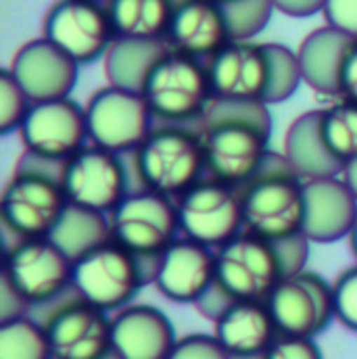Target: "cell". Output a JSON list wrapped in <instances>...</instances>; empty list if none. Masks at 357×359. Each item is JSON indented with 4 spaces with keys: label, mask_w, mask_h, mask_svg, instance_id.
I'll list each match as a JSON object with an SVG mask.
<instances>
[{
    "label": "cell",
    "mask_w": 357,
    "mask_h": 359,
    "mask_svg": "<svg viewBox=\"0 0 357 359\" xmlns=\"http://www.w3.org/2000/svg\"><path fill=\"white\" fill-rule=\"evenodd\" d=\"M207 178L243 186L269 155L271 115L266 102L217 98L198 121Z\"/></svg>",
    "instance_id": "cell-1"
},
{
    "label": "cell",
    "mask_w": 357,
    "mask_h": 359,
    "mask_svg": "<svg viewBox=\"0 0 357 359\" xmlns=\"http://www.w3.org/2000/svg\"><path fill=\"white\" fill-rule=\"evenodd\" d=\"M282 278L276 245L245 230L215 249V280L194 307L215 322L236 301H268Z\"/></svg>",
    "instance_id": "cell-2"
},
{
    "label": "cell",
    "mask_w": 357,
    "mask_h": 359,
    "mask_svg": "<svg viewBox=\"0 0 357 359\" xmlns=\"http://www.w3.org/2000/svg\"><path fill=\"white\" fill-rule=\"evenodd\" d=\"M121 155L128 165L130 192L151 190L178 198L207 176L196 126L155 123L138 149Z\"/></svg>",
    "instance_id": "cell-3"
},
{
    "label": "cell",
    "mask_w": 357,
    "mask_h": 359,
    "mask_svg": "<svg viewBox=\"0 0 357 359\" xmlns=\"http://www.w3.org/2000/svg\"><path fill=\"white\" fill-rule=\"evenodd\" d=\"M303 184L305 180L290 168L284 155L269 151L257 174L238 186L245 230L268 241L303 232Z\"/></svg>",
    "instance_id": "cell-4"
},
{
    "label": "cell",
    "mask_w": 357,
    "mask_h": 359,
    "mask_svg": "<svg viewBox=\"0 0 357 359\" xmlns=\"http://www.w3.org/2000/svg\"><path fill=\"white\" fill-rule=\"evenodd\" d=\"M159 259H142L109 241L74 262V286L90 305L119 311L134 303L140 288L155 278Z\"/></svg>",
    "instance_id": "cell-5"
},
{
    "label": "cell",
    "mask_w": 357,
    "mask_h": 359,
    "mask_svg": "<svg viewBox=\"0 0 357 359\" xmlns=\"http://www.w3.org/2000/svg\"><path fill=\"white\" fill-rule=\"evenodd\" d=\"M155 117V123L196 126L213 100L207 63L168 50L151 69L140 92Z\"/></svg>",
    "instance_id": "cell-6"
},
{
    "label": "cell",
    "mask_w": 357,
    "mask_h": 359,
    "mask_svg": "<svg viewBox=\"0 0 357 359\" xmlns=\"http://www.w3.org/2000/svg\"><path fill=\"white\" fill-rule=\"evenodd\" d=\"M29 316L46 328L53 359H100L113 349L111 318L84 301L76 286L32 307Z\"/></svg>",
    "instance_id": "cell-7"
},
{
    "label": "cell",
    "mask_w": 357,
    "mask_h": 359,
    "mask_svg": "<svg viewBox=\"0 0 357 359\" xmlns=\"http://www.w3.org/2000/svg\"><path fill=\"white\" fill-rule=\"evenodd\" d=\"M67 205L61 180L15 170L0 196V224L4 234H13L17 243L44 238L50 236Z\"/></svg>",
    "instance_id": "cell-8"
},
{
    "label": "cell",
    "mask_w": 357,
    "mask_h": 359,
    "mask_svg": "<svg viewBox=\"0 0 357 359\" xmlns=\"http://www.w3.org/2000/svg\"><path fill=\"white\" fill-rule=\"evenodd\" d=\"M109 222L113 241L142 259H159L180 232L176 198L151 190L130 192Z\"/></svg>",
    "instance_id": "cell-9"
},
{
    "label": "cell",
    "mask_w": 357,
    "mask_h": 359,
    "mask_svg": "<svg viewBox=\"0 0 357 359\" xmlns=\"http://www.w3.org/2000/svg\"><path fill=\"white\" fill-rule=\"evenodd\" d=\"M180 232L211 249L245 232L243 201L236 186L205 178L176 198Z\"/></svg>",
    "instance_id": "cell-10"
},
{
    "label": "cell",
    "mask_w": 357,
    "mask_h": 359,
    "mask_svg": "<svg viewBox=\"0 0 357 359\" xmlns=\"http://www.w3.org/2000/svg\"><path fill=\"white\" fill-rule=\"evenodd\" d=\"M84 109L90 144L115 153L138 149L155 128V117L147 98L134 90L109 84L96 90Z\"/></svg>",
    "instance_id": "cell-11"
},
{
    "label": "cell",
    "mask_w": 357,
    "mask_h": 359,
    "mask_svg": "<svg viewBox=\"0 0 357 359\" xmlns=\"http://www.w3.org/2000/svg\"><path fill=\"white\" fill-rule=\"evenodd\" d=\"M42 36L78 65L105 59L117 38L109 11L98 0H57L44 15Z\"/></svg>",
    "instance_id": "cell-12"
},
{
    "label": "cell",
    "mask_w": 357,
    "mask_h": 359,
    "mask_svg": "<svg viewBox=\"0 0 357 359\" xmlns=\"http://www.w3.org/2000/svg\"><path fill=\"white\" fill-rule=\"evenodd\" d=\"M266 303L278 334L316 339L335 320L332 284L307 269L282 278Z\"/></svg>",
    "instance_id": "cell-13"
},
{
    "label": "cell",
    "mask_w": 357,
    "mask_h": 359,
    "mask_svg": "<svg viewBox=\"0 0 357 359\" xmlns=\"http://www.w3.org/2000/svg\"><path fill=\"white\" fill-rule=\"evenodd\" d=\"M2 276L32 309L74 286V262L48 236L25 238L6 251Z\"/></svg>",
    "instance_id": "cell-14"
},
{
    "label": "cell",
    "mask_w": 357,
    "mask_h": 359,
    "mask_svg": "<svg viewBox=\"0 0 357 359\" xmlns=\"http://www.w3.org/2000/svg\"><path fill=\"white\" fill-rule=\"evenodd\" d=\"M63 188L69 203L111 213L130 194V176L123 155L96 144L84 147L69 157Z\"/></svg>",
    "instance_id": "cell-15"
},
{
    "label": "cell",
    "mask_w": 357,
    "mask_h": 359,
    "mask_svg": "<svg viewBox=\"0 0 357 359\" xmlns=\"http://www.w3.org/2000/svg\"><path fill=\"white\" fill-rule=\"evenodd\" d=\"M19 138L29 153L69 159L88 147L86 109L72 96L32 102L19 128Z\"/></svg>",
    "instance_id": "cell-16"
},
{
    "label": "cell",
    "mask_w": 357,
    "mask_h": 359,
    "mask_svg": "<svg viewBox=\"0 0 357 359\" xmlns=\"http://www.w3.org/2000/svg\"><path fill=\"white\" fill-rule=\"evenodd\" d=\"M207 72L213 96L266 102L269 88V55L266 44L253 40H230L211 59H207Z\"/></svg>",
    "instance_id": "cell-17"
},
{
    "label": "cell",
    "mask_w": 357,
    "mask_h": 359,
    "mask_svg": "<svg viewBox=\"0 0 357 359\" xmlns=\"http://www.w3.org/2000/svg\"><path fill=\"white\" fill-rule=\"evenodd\" d=\"M8 72L32 102L72 96L80 65L50 40L34 38L17 48Z\"/></svg>",
    "instance_id": "cell-18"
},
{
    "label": "cell",
    "mask_w": 357,
    "mask_h": 359,
    "mask_svg": "<svg viewBox=\"0 0 357 359\" xmlns=\"http://www.w3.org/2000/svg\"><path fill=\"white\" fill-rule=\"evenodd\" d=\"M215 280V249L188 236L176 238L157 262L153 284L174 303H196Z\"/></svg>",
    "instance_id": "cell-19"
},
{
    "label": "cell",
    "mask_w": 357,
    "mask_h": 359,
    "mask_svg": "<svg viewBox=\"0 0 357 359\" xmlns=\"http://www.w3.org/2000/svg\"><path fill=\"white\" fill-rule=\"evenodd\" d=\"M303 234L309 243H337L351 234L357 222V196L343 176L305 180Z\"/></svg>",
    "instance_id": "cell-20"
},
{
    "label": "cell",
    "mask_w": 357,
    "mask_h": 359,
    "mask_svg": "<svg viewBox=\"0 0 357 359\" xmlns=\"http://www.w3.org/2000/svg\"><path fill=\"white\" fill-rule=\"evenodd\" d=\"M113 351L121 359H168L178 337L172 320L153 305H128L111 318Z\"/></svg>",
    "instance_id": "cell-21"
},
{
    "label": "cell",
    "mask_w": 357,
    "mask_h": 359,
    "mask_svg": "<svg viewBox=\"0 0 357 359\" xmlns=\"http://www.w3.org/2000/svg\"><path fill=\"white\" fill-rule=\"evenodd\" d=\"M172 50L194 59H211L232 38L222 11L213 0H176L166 36Z\"/></svg>",
    "instance_id": "cell-22"
},
{
    "label": "cell",
    "mask_w": 357,
    "mask_h": 359,
    "mask_svg": "<svg viewBox=\"0 0 357 359\" xmlns=\"http://www.w3.org/2000/svg\"><path fill=\"white\" fill-rule=\"evenodd\" d=\"M213 324L215 339L232 359H262L278 337L266 301H236Z\"/></svg>",
    "instance_id": "cell-23"
},
{
    "label": "cell",
    "mask_w": 357,
    "mask_h": 359,
    "mask_svg": "<svg viewBox=\"0 0 357 359\" xmlns=\"http://www.w3.org/2000/svg\"><path fill=\"white\" fill-rule=\"evenodd\" d=\"M353 38L330 27L309 32L297 48L303 84L322 96L341 98V74Z\"/></svg>",
    "instance_id": "cell-24"
},
{
    "label": "cell",
    "mask_w": 357,
    "mask_h": 359,
    "mask_svg": "<svg viewBox=\"0 0 357 359\" xmlns=\"http://www.w3.org/2000/svg\"><path fill=\"white\" fill-rule=\"evenodd\" d=\"M290 168L303 180L341 176L345 165L330 153L320 128V109L305 111L284 134V153Z\"/></svg>",
    "instance_id": "cell-25"
},
{
    "label": "cell",
    "mask_w": 357,
    "mask_h": 359,
    "mask_svg": "<svg viewBox=\"0 0 357 359\" xmlns=\"http://www.w3.org/2000/svg\"><path fill=\"white\" fill-rule=\"evenodd\" d=\"M168 40L115 38L107 50L102 65L111 86L142 92V86L155 63L170 50Z\"/></svg>",
    "instance_id": "cell-26"
},
{
    "label": "cell",
    "mask_w": 357,
    "mask_h": 359,
    "mask_svg": "<svg viewBox=\"0 0 357 359\" xmlns=\"http://www.w3.org/2000/svg\"><path fill=\"white\" fill-rule=\"evenodd\" d=\"M48 238L72 262H76L90 253L92 249L113 241L109 213L92 211L69 203Z\"/></svg>",
    "instance_id": "cell-27"
},
{
    "label": "cell",
    "mask_w": 357,
    "mask_h": 359,
    "mask_svg": "<svg viewBox=\"0 0 357 359\" xmlns=\"http://www.w3.org/2000/svg\"><path fill=\"white\" fill-rule=\"evenodd\" d=\"M176 0H109L107 11L119 38L166 40Z\"/></svg>",
    "instance_id": "cell-28"
},
{
    "label": "cell",
    "mask_w": 357,
    "mask_h": 359,
    "mask_svg": "<svg viewBox=\"0 0 357 359\" xmlns=\"http://www.w3.org/2000/svg\"><path fill=\"white\" fill-rule=\"evenodd\" d=\"M320 128L326 147L343 165L357 159V102L337 98L320 109Z\"/></svg>",
    "instance_id": "cell-29"
},
{
    "label": "cell",
    "mask_w": 357,
    "mask_h": 359,
    "mask_svg": "<svg viewBox=\"0 0 357 359\" xmlns=\"http://www.w3.org/2000/svg\"><path fill=\"white\" fill-rule=\"evenodd\" d=\"M0 359H53L46 328L29 313L0 322Z\"/></svg>",
    "instance_id": "cell-30"
},
{
    "label": "cell",
    "mask_w": 357,
    "mask_h": 359,
    "mask_svg": "<svg viewBox=\"0 0 357 359\" xmlns=\"http://www.w3.org/2000/svg\"><path fill=\"white\" fill-rule=\"evenodd\" d=\"M266 46L269 55V88L266 102L276 104L297 92L303 82V76L297 50H290L288 46L278 42H266Z\"/></svg>",
    "instance_id": "cell-31"
},
{
    "label": "cell",
    "mask_w": 357,
    "mask_h": 359,
    "mask_svg": "<svg viewBox=\"0 0 357 359\" xmlns=\"http://www.w3.org/2000/svg\"><path fill=\"white\" fill-rule=\"evenodd\" d=\"M222 11L232 40H253L268 27L276 6L271 0H230Z\"/></svg>",
    "instance_id": "cell-32"
},
{
    "label": "cell",
    "mask_w": 357,
    "mask_h": 359,
    "mask_svg": "<svg viewBox=\"0 0 357 359\" xmlns=\"http://www.w3.org/2000/svg\"><path fill=\"white\" fill-rule=\"evenodd\" d=\"M29 107H32V98L19 86V82L13 78L8 69H2L0 74V132L2 134L19 132Z\"/></svg>",
    "instance_id": "cell-33"
},
{
    "label": "cell",
    "mask_w": 357,
    "mask_h": 359,
    "mask_svg": "<svg viewBox=\"0 0 357 359\" xmlns=\"http://www.w3.org/2000/svg\"><path fill=\"white\" fill-rule=\"evenodd\" d=\"M335 320L357 332V266L345 269L332 284Z\"/></svg>",
    "instance_id": "cell-34"
},
{
    "label": "cell",
    "mask_w": 357,
    "mask_h": 359,
    "mask_svg": "<svg viewBox=\"0 0 357 359\" xmlns=\"http://www.w3.org/2000/svg\"><path fill=\"white\" fill-rule=\"evenodd\" d=\"M168 359H232V355L220 345L215 334L194 332L178 339Z\"/></svg>",
    "instance_id": "cell-35"
},
{
    "label": "cell",
    "mask_w": 357,
    "mask_h": 359,
    "mask_svg": "<svg viewBox=\"0 0 357 359\" xmlns=\"http://www.w3.org/2000/svg\"><path fill=\"white\" fill-rule=\"evenodd\" d=\"M262 359H324L316 339L278 334Z\"/></svg>",
    "instance_id": "cell-36"
},
{
    "label": "cell",
    "mask_w": 357,
    "mask_h": 359,
    "mask_svg": "<svg viewBox=\"0 0 357 359\" xmlns=\"http://www.w3.org/2000/svg\"><path fill=\"white\" fill-rule=\"evenodd\" d=\"M278 249L280 262H282V269H284V278L299 273L305 269L307 257H309V238L299 232L292 234L288 238H280V241H271Z\"/></svg>",
    "instance_id": "cell-37"
},
{
    "label": "cell",
    "mask_w": 357,
    "mask_h": 359,
    "mask_svg": "<svg viewBox=\"0 0 357 359\" xmlns=\"http://www.w3.org/2000/svg\"><path fill=\"white\" fill-rule=\"evenodd\" d=\"M322 15L326 25L357 40V0H326Z\"/></svg>",
    "instance_id": "cell-38"
},
{
    "label": "cell",
    "mask_w": 357,
    "mask_h": 359,
    "mask_svg": "<svg viewBox=\"0 0 357 359\" xmlns=\"http://www.w3.org/2000/svg\"><path fill=\"white\" fill-rule=\"evenodd\" d=\"M29 313V303L17 292V288L2 276L0 278V322H8Z\"/></svg>",
    "instance_id": "cell-39"
},
{
    "label": "cell",
    "mask_w": 357,
    "mask_h": 359,
    "mask_svg": "<svg viewBox=\"0 0 357 359\" xmlns=\"http://www.w3.org/2000/svg\"><path fill=\"white\" fill-rule=\"evenodd\" d=\"M276 11L288 17H311L324 11L326 0H271Z\"/></svg>",
    "instance_id": "cell-40"
},
{
    "label": "cell",
    "mask_w": 357,
    "mask_h": 359,
    "mask_svg": "<svg viewBox=\"0 0 357 359\" xmlns=\"http://www.w3.org/2000/svg\"><path fill=\"white\" fill-rule=\"evenodd\" d=\"M341 98H349L357 102V40L347 53L341 74Z\"/></svg>",
    "instance_id": "cell-41"
},
{
    "label": "cell",
    "mask_w": 357,
    "mask_h": 359,
    "mask_svg": "<svg viewBox=\"0 0 357 359\" xmlns=\"http://www.w3.org/2000/svg\"><path fill=\"white\" fill-rule=\"evenodd\" d=\"M343 180L349 184V188L353 190V194L357 196V159H353V161H349L347 165H345V170H343Z\"/></svg>",
    "instance_id": "cell-42"
},
{
    "label": "cell",
    "mask_w": 357,
    "mask_h": 359,
    "mask_svg": "<svg viewBox=\"0 0 357 359\" xmlns=\"http://www.w3.org/2000/svg\"><path fill=\"white\" fill-rule=\"evenodd\" d=\"M347 238H349V247H351V251H353V255H356L357 259V222L356 226H353V230H351V234Z\"/></svg>",
    "instance_id": "cell-43"
},
{
    "label": "cell",
    "mask_w": 357,
    "mask_h": 359,
    "mask_svg": "<svg viewBox=\"0 0 357 359\" xmlns=\"http://www.w3.org/2000/svg\"><path fill=\"white\" fill-rule=\"evenodd\" d=\"M100 359H121V355H119L117 351H113V349H111V351H109L107 355H102Z\"/></svg>",
    "instance_id": "cell-44"
},
{
    "label": "cell",
    "mask_w": 357,
    "mask_h": 359,
    "mask_svg": "<svg viewBox=\"0 0 357 359\" xmlns=\"http://www.w3.org/2000/svg\"><path fill=\"white\" fill-rule=\"evenodd\" d=\"M213 2H217V4H226V2H230V0H213Z\"/></svg>",
    "instance_id": "cell-45"
}]
</instances>
